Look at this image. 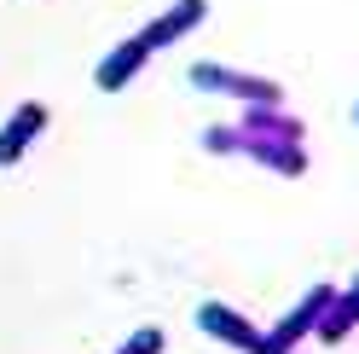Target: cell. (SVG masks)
Masks as SVG:
<instances>
[{
    "label": "cell",
    "instance_id": "6da1fadb",
    "mask_svg": "<svg viewBox=\"0 0 359 354\" xmlns=\"http://www.w3.org/2000/svg\"><path fill=\"white\" fill-rule=\"evenodd\" d=\"M203 325H209V331H220V337H232L238 348H250V354H273V348H266V343H261V337H255V331L243 325V320L220 314V308H203Z\"/></svg>",
    "mask_w": 359,
    "mask_h": 354
},
{
    "label": "cell",
    "instance_id": "3957f363",
    "mask_svg": "<svg viewBox=\"0 0 359 354\" xmlns=\"http://www.w3.org/2000/svg\"><path fill=\"white\" fill-rule=\"evenodd\" d=\"M128 354H156V331H140V337H133V348Z\"/></svg>",
    "mask_w": 359,
    "mask_h": 354
},
{
    "label": "cell",
    "instance_id": "7a4b0ae2",
    "mask_svg": "<svg viewBox=\"0 0 359 354\" xmlns=\"http://www.w3.org/2000/svg\"><path fill=\"white\" fill-rule=\"evenodd\" d=\"M18 117H24V122H18L12 134L0 140V163H12V157H18V145H24V134H29V128H41V105H29V110H18Z\"/></svg>",
    "mask_w": 359,
    "mask_h": 354
}]
</instances>
